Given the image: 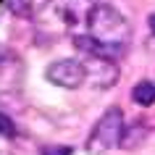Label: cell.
<instances>
[{
  "label": "cell",
  "instance_id": "obj_1",
  "mask_svg": "<svg viewBox=\"0 0 155 155\" xmlns=\"http://www.w3.org/2000/svg\"><path fill=\"white\" fill-rule=\"evenodd\" d=\"M87 32L92 40L100 42L113 55H121V50L129 45L131 26L118 8L108 5V3H97L87 13Z\"/></svg>",
  "mask_w": 155,
  "mask_h": 155
},
{
  "label": "cell",
  "instance_id": "obj_2",
  "mask_svg": "<svg viewBox=\"0 0 155 155\" xmlns=\"http://www.w3.org/2000/svg\"><path fill=\"white\" fill-rule=\"evenodd\" d=\"M121 137H124V110L118 105H113L92 126L84 150L90 155H103L108 150H113V147H121Z\"/></svg>",
  "mask_w": 155,
  "mask_h": 155
},
{
  "label": "cell",
  "instance_id": "obj_3",
  "mask_svg": "<svg viewBox=\"0 0 155 155\" xmlns=\"http://www.w3.org/2000/svg\"><path fill=\"white\" fill-rule=\"evenodd\" d=\"M48 82H53L55 87H63V90H76L87 82V71H84V63L76 61V58H61V61H53L48 66Z\"/></svg>",
  "mask_w": 155,
  "mask_h": 155
},
{
  "label": "cell",
  "instance_id": "obj_4",
  "mask_svg": "<svg viewBox=\"0 0 155 155\" xmlns=\"http://www.w3.org/2000/svg\"><path fill=\"white\" fill-rule=\"evenodd\" d=\"M84 71H87V82L95 90H108L118 82V66L113 58H103V55H87L82 61Z\"/></svg>",
  "mask_w": 155,
  "mask_h": 155
},
{
  "label": "cell",
  "instance_id": "obj_5",
  "mask_svg": "<svg viewBox=\"0 0 155 155\" xmlns=\"http://www.w3.org/2000/svg\"><path fill=\"white\" fill-rule=\"evenodd\" d=\"M53 0H8V8L18 18H40Z\"/></svg>",
  "mask_w": 155,
  "mask_h": 155
},
{
  "label": "cell",
  "instance_id": "obj_6",
  "mask_svg": "<svg viewBox=\"0 0 155 155\" xmlns=\"http://www.w3.org/2000/svg\"><path fill=\"white\" fill-rule=\"evenodd\" d=\"M131 100L137 103V105L147 108L155 103V84L153 82H139L134 84V90H131Z\"/></svg>",
  "mask_w": 155,
  "mask_h": 155
},
{
  "label": "cell",
  "instance_id": "obj_7",
  "mask_svg": "<svg viewBox=\"0 0 155 155\" xmlns=\"http://www.w3.org/2000/svg\"><path fill=\"white\" fill-rule=\"evenodd\" d=\"M0 137H5V139L18 137V129H16V124H13V118L8 113H3V110H0Z\"/></svg>",
  "mask_w": 155,
  "mask_h": 155
},
{
  "label": "cell",
  "instance_id": "obj_8",
  "mask_svg": "<svg viewBox=\"0 0 155 155\" xmlns=\"http://www.w3.org/2000/svg\"><path fill=\"white\" fill-rule=\"evenodd\" d=\"M42 155H74V153L66 145H50V147H42Z\"/></svg>",
  "mask_w": 155,
  "mask_h": 155
},
{
  "label": "cell",
  "instance_id": "obj_9",
  "mask_svg": "<svg viewBox=\"0 0 155 155\" xmlns=\"http://www.w3.org/2000/svg\"><path fill=\"white\" fill-rule=\"evenodd\" d=\"M150 26H153V34H155V16H150Z\"/></svg>",
  "mask_w": 155,
  "mask_h": 155
},
{
  "label": "cell",
  "instance_id": "obj_10",
  "mask_svg": "<svg viewBox=\"0 0 155 155\" xmlns=\"http://www.w3.org/2000/svg\"><path fill=\"white\" fill-rule=\"evenodd\" d=\"M0 155H8V153H5V150H0Z\"/></svg>",
  "mask_w": 155,
  "mask_h": 155
}]
</instances>
